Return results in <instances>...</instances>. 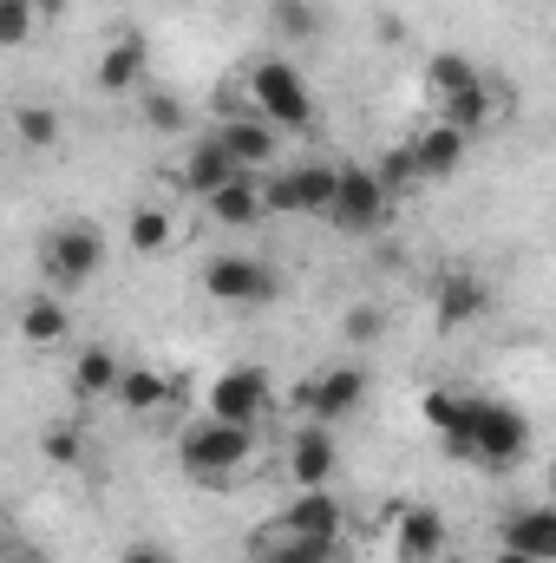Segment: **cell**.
<instances>
[{
  "instance_id": "obj_1",
  "label": "cell",
  "mask_w": 556,
  "mask_h": 563,
  "mask_svg": "<svg viewBox=\"0 0 556 563\" xmlns=\"http://www.w3.org/2000/svg\"><path fill=\"white\" fill-rule=\"evenodd\" d=\"M445 452H452V459H471V465H485V472H511V465L531 452V420H524L518 407L491 400V394H465V413L445 432Z\"/></svg>"
},
{
  "instance_id": "obj_2",
  "label": "cell",
  "mask_w": 556,
  "mask_h": 563,
  "mask_svg": "<svg viewBox=\"0 0 556 563\" xmlns=\"http://www.w3.org/2000/svg\"><path fill=\"white\" fill-rule=\"evenodd\" d=\"M256 445H263L256 426H236V420L203 413V420L177 439V459H184V472H190L197 485H230V478L256 459Z\"/></svg>"
},
{
  "instance_id": "obj_3",
  "label": "cell",
  "mask_w": 556,
  "mask_h": 563,
  "mask_svg": "<svg viewBox=\"0 0 556 563\" xmlns=\"http://www.w3.org/2000/svg\"><path fill=\"white\" fill-rule=\"evenodd\" d=\"M243 86H249V106L276 125V132H308L314 125V99L301 86V73L288 59H256L243 66Z\"/></svg>"
},
{
  "instance_id": "obj_4",
  "label": "cell",
  "mask_w": 556,
  "mask_h": 563,
  "mask_svg": "<svg viewBox=\"0 0 556 563\" xmlns=\"http://www.w3.org/2000/svg\"><path fill=\"white\" fill-rule=\"evenodd\" d=\"M263 197H269V217H334V197H341V164H294L263 177Z\"/></svg>"
},
{
  "instance_id": "obj_5",
  "label": "cell",
  "mask_w": 556,
  "mask_h": 563,
  "mask_svg": "<svg viewBox=\"0 0 556 563\" xmlns=\"http://www.w3.org/2000/svg\"><path fill=\"white\" fill-rule=\"evenodd\" d=\"M99 263H105V236L92 223H59L40 243V269H46L53 288H86V282L99 276Z\"/></svg>"
},
{
  "instance_id": "obj_6",
  "label": "cell",
  "mask_w": 556,
  "mask_h": 563,
  "mask_svg": "<svg viewBox=\"0 0 556 563\" xmlns=\"http://www.w3.org/2000/svg\"><path fill=\"white\" fill-rule=\"evenodd\" d=\"M203 288L210 301H230V308H263L281 295V276L256 256H210L203 263Z\"/></svg>"
},
{
  "instance_id": "obj_7",
  "label": "cell",
  "mask_w": 556,
  "mask_h": 563,
  "mask_svg": "<svg viewBox=\"0 0 556 563\" xmlns=\"http://www.w3.org/2000/svg\"><path fill=\"white\" fill-rule=\"evenodd\" d=\"M367 387H374V380H367V367H327V374H308V380H301L294 407H301L314 426H341L347 413H360Z\"/></svg>"
},
{
  "instance_id": "obj_8",
  "label": "cell",
  "mask_w": 556,
  "mask_h": 563,
  "mask_svg": "<svg viewBox=\"0 0 556 563\" xmlns=\"http://www.w3.org/2000/svg\"><path fill=\"white\" fill-rule=\"evenodd\" d=\"M387 203H393V190H387V177L374 164H341V197H334L327 223H341L347 236H367V230H380Z\"/></svg>"
},
{
  "instance_id": "obj_9",
  "label": "cell",
  "mask_w": 556,
  "mask_h": 563,
  "mask_svg": "<svg viewBox=\"0 0 556 563\" xmlns=\"http://www.w3.org/2000/svg\"><path fill=\"white\" fill-rule=\"evenodd\" d=\"M269 400H276V380H269V367H230V374H216V380H210V413H216V420L263 426Z\"/></svg>"
},
{
  "instance_id": "obj_10",
  "label": "cell",
  "mask_w": 556,
  "mask_h": 563,
  "mask_svg": "<svg viewBox=\"0 0 556 563\" xmlns=\"http://www.w3.org/2000/svg\"><path fill=\"white\" fill-rule=\"evenodd\" d=\"M432 314H438V328H471V321H485V314H491V282L471 276V269H445V276L432 282Z\"/></svg>"
},
{
  "instance_id": "obj_11",
  "label": "cell",
  "mask_w": 556,
  "mask_h": 563,
  "mask_svg": "<svg viewBox=\"0 0 556 563\" xmlns=\"http://www.w3.org/2000/svg\"><path fill=\"white\" fill-rule=\"evenodd\" d=\"M438 551H445V511L438 505H400L393 511V558L432 563Z\"/></svg>"
},
{
  "instance_id": "obj_12",
  "label": "cell",
  "mask_w": 556,
  "mask_h": 563,
  "mask_svg": "<svg viewBox=\"0 0 556 563\" xmlns=\"http://www.w3.org/2000/svg\"><path fill=\"white\" fill-rule=\"evenodd\" d=\"M281 531H294V538H314V544H341V531H347V511H341V498L321 485V492H294V505L281 511Z\"/></svg>"
},
{
  "instance_id": "obj_13",
  "label": "cell",
  "mask_w": 556,
  "mask_h": 563,
  "mask_svg": "<svg viewBox=\"0 0 556 563\" xmlns=\"http://www.w3.org/2000/svg\"><path fill=\"white\" fill-rule=\"evenodd\" d=\"M216 139L230 144V157H236L243 170H256V177L276 164V144H281L276 125H269L263 112H236V119H223V125H216Z\"/></svg>"
},
{
  "instance_id": "obj_14",
  "label": "cell",
  "mask_w": 556,
  "mask_h": 563,
  "mask_svg": "<svg viewBox=\"0 0 556 563\" xmlns=\"http://www.w3.org/2000/svg\"><path fill=\"white\" fill-rule=\"evenodd\" d=\"M498 544H511V551H524V558H537V563H556V498L518 505V511L504 518V538H498Z\"/></svg>"
},
{
  "instance_id": "obj_15",
  "label": "cell",
  "mask_w": 556,
  "mask_h": 563,
  "mask_svg": "<svg viewBox=\"0 0 556 563\" xmlns=\"http://www.w3.org/2000/svg\"><path fill=\"white\" fill-rule=\"evenodd\" d=\"M334 465H341V452H334L327 426L294 432V445H288V478H294V492H321V485L334 478Z\"/></svg>"
},
{
  "instance_id": "obj_16",
  "label": "cell",
  "mask_w": 556,
  "mask_h": 563,
  "mask_svg": "<svg viewBox=\"0 0 556 563\" xmlns=\"http://www.w3.org/2000/svg\"><path fill=\"white\" fill-rule=\"evenodd\" d=\"M236 177H249V170L230 157V144L216 139V132H210L203 144H190V157H184V190L216 197V190H223V184H236Z\"/></svg>"
},
{
  "instance_id": "obj_17",
  "label": "cell",
  "mask_w": 556,
  "mask_h": 563,
  "mask_svg": "<svg viewBox=\"0 0 556 563\" xmlns=\"http://www.w3.org/2000/svg\"><path fill=\"white\" fill-rule=\"evenodd\" d=\"M498 112H504V92H498L491 79H478L471 92H458V99H445V106H438V125H452V132H465V139H471V132H491V125H498Z\"/></svg>"
},
{
  "instance_id": "obj_18",
  "label": "cell",
  "mask_w": 556,
  "mask_h": 563,
  "mask_svg": "<svg viewBox=\"0 0 556 563\" xmlns=\"http://www.w3.org/2000/svg\"><path fill=\"white\" fill-rule=\"evenodd\" d=\"M203 210H210L216 223H230V230H243V223H263V217H269V197H263V177L249 170V177H236V184H223L216 197H203Z\"/></svg>"
},
{
  "instance_id": "obj_19",
  "label": "cell",
  "mask_w": 556,
  "mask_h": 563,
  "mask_svg": "<svg viewBox=\"0 0 556 563\" xmlns=\"http://www.w3.org/2000/svg\"><path fill=\"white\" fill-rule=\"evenodd\" d=\"M249 563H334V544H314V538H294L281 531V518L269 531L249 538Z\"/></svg>"
},
{
  "instance_id": "obj_20",
  "label": "cell",
  "mask_w": 556,
  "mask_h": 563,
  "mask_svg": "<svg viewBox=\"0 0 556 563\" xmlns=\"http://www.w3.org/2000/svg\"><path fill=\"white\" fill-rule=\"evenodd\" d=\"M465 132H452V125H425L413 139V157H419V177L425 184H438V177H452L458 164H465Z\"/></svg>"
},
{
  "instance_id": "obj_21",
  "label": "cell",
  "mask_w": 556,
  "mask_h": 563,
  "mask_svg": "<svg viewBox=\"0 0 556 563\" xmlns=\"http://www.w3.org/2000/svg\"><path fill=\"white\" fill-rule=\"evenodd\" d=\"M119 387H125V367H119L112 347H86L73 361V394L79 400H119Z\"/></svg>"
},
{
  "instance_id": "obj_22",
  "label": "cell",
  "mask_w": 556,
  "mask_h": 563,
  "mask_svg": "<svg viewBox=\"0 0 556 563\" xmlns=\"http://www.w3.org/2000/svg\"><path fill=\"white\" fill-rule=\"evenodd\" d=\"M92 79H99V92H132V86L144 79V40L138 33L112 40V46L99 53V73H92Z\"/></svg>"
},
{
  "instance_id": "obj_23",
  "label": "cell",
  "mask_w": 556,
  "mask_h": 563,
  "mask_svg": "<svg viewBox=\"0 0 556 563\" xmlns=\"http://www.w3.org/2000/svg\"><path fill=\"white\" fill-rule=\"evenodd\" d=\"M20 334H26L33 347H59V341L73 334V314H66L53 295H33V301L20 308Z\"/></svg>"
},
{
  "instance_id": "obj_24",
  "label": "cell",
  "mask_w": 556,
  "mask_h": 563,
  "mask_svg": "<svg viewBox=\"0 0 556 563\" xmlns=\"http://www.w3.org/2000/svg\"><path fill=\"white\" fill-rule=\"evenodd\" d=\"M478 79H485V73H478L465 53H432V59H425V86L438 92V106H445V99H458V92H471Z\"/></svg>"
},
{
  "instance_id": "obj_25",
  "label": "cell",
  "mask_w": 556,
  "mask_h": 563,
  "mask_svg": "<svg viewBox=\"0 0 556 563\" xmlns=\"http://www.w3.org/2000/svg\"><path fill=\"white\" fill-rule=\"evenodd\" d=\"M164 400H170V380H164V374L125 367V387H119V407H125V413H157Z\"/></svg>"
},
{
  "instance_id": "obj_26",
  "label": "cell",
  "mask_w": 556,
  "mask_h": 563,
  "mask_svg": "<svg viewBox=\"0 0 556 563\" xmlns=\"http://www.w3.org/2000/svg\"><path fill=\"white\" fill-rule=\"evenodd\" d=\"M269 26L281 40H314L321 33V7L314 0H269Z\"/></svg>"
},
{
  "instance_id": "obj_27",
  "label": "cell",
  "mask_w": 556,
  "mask_h": 563,
  "mask_svg": "<svg viewBox=\"0 0 556 563\" xmlns=\"http://www.w3.org/2000/svg\"><path fill=\"white\" fill-rule=\"evenodd\" d=\"M458 413H465V394H458V387H432V394H419V420L432 426L438 439L458 426Z\"/></svg>"
},
{
  "instance_id": "obj_28",
  "label": "cell",
  "mask_w": 556,
  "mask_h": 563,
  "mask_svg": "<svg viewBox=\"0 0 556 563\" xmlns=\"http://www.w3.org/2000/svg\"><path fill=\"white\" fill-rule=\"evenodd\" d=\"M125 243H132L138 256H157V250L170 243V217H164V210H151V203H144V210H132V230H125Z\"/></svg>"
},
{
  "instance_id": "obj_29",
  "label": "cell",
  "mask_w": 556,
  "mask_h": 563,
  "mask_svg": "<svg viewBox=\"0 0 556 563\" xmlns=\"http://www.w3.org/2000/svg\"><path fill=\"white\" fill-rule=\"evenodd\" d=\"M341 334H347V341H360V347H367V341H380V334H387V308H380V301H354V308L341 314Z\"/></svg>"
},
{
  "instance_id": "obj_30",
  "label": "cell",
  "mask_w": 556,
  "mask_h": 563,
  "mask_svg": "<svg viewBox=\"0 0 556 563\" xmlns=\"http://www.w3.org/2000/svg\"><path fill=\"white\" fill-rule=\"evenodd\" d=\"M13 132H20V144H33V151H46V144L59 139V119H53L46 106H20V112H13Z\"/></svg>"
},
{
  "instance_id": "obj_31",
  "label": "cell",
  "mask_w": 556,
  "mask_h": 563,
  "mask_svg": "<svg viewBox=\"0 0 556 563\" xmlns=\"http://www.w3.org/2000/svg\"><path fill=\"white\" fill-rule=\"evenodd\" d=\"M33 20H40L33 0H0V46H26L33 40Z\"/></svg>"
},
{
  "instance_id": "obj_32",
  "label": "cell",
  "mask_w": 556,
  "mask_h": 563,
  "mask_svg": "<svg viewBox=\"0 0 556 563\" xmlns=\"http://www.w3.org/2000/svg\"><path fill=\"white\" fill-rule=\"evenodd\" d=\"M374 170L387 177V190H413V184H425V177H419V157H413V144H400V151H387V157H380Z\"/></svg>"
},
{
  "instance_id": "obj_33",
  "label": "cell",
  "mask_w": 556,
  "mask_h": 563,
  "mask_svg": "<svg viewBox=\"0 0 556 563\" xmlns=\"http://www.w3.org/2000/svg\"><path fill=\"white\" fill-rule=\"evenodd\" d=\"M40 452L53 459V465H79V426H46V439H40Z\"/></svg>"
},
{
  "instance_id": "obj_34",
  "label": "cell",
  "mask_w": 556,
  "mask_h": 563,
  "mask_svg": "<svg viewBox=\"0 0 556 563\" xmlns=\"http://www.w3.org/2000/svg\"><path fill=\"white\" fill-rule=\"evenodd\" d=\"M144 119H151L157 132H177V125H184V106H177L170 92H151V99H144Z\"/></svg>"
},
{
  "instance_id": "obj_35",
  "label": "cell",
  "mask_w": 556,
  "mask_h": 563,
  "mask_svg": "<svg viewBox=\"0 0 556 563\" xmlns=\"http://www.w3.org/2000/svg\"><path fill=\"white\" fill-rule=\"evenodd\" d=\"M119 563H177L170 544H157V538H138V544H125V558Z\"/></svg>"
},
{
  "instance_id": "obj_36",
  "label": "cell",
  "mask_w": 556,
  "mask_h": 563,
  "mask_svg": "<svg viewBox=\"0 0 556 563\" xmlns=\"http://www.w3.org/2000/svg\"><path fill=\"white\" fill-rule=\"evenodd\" d=\"M380 40H387V46H400V40H407V26H400V13H387V20H380Z\"/></svg>"
},
{
  "instance_id": "obj_37",
  "label": "cell",
  "mask_w": 556,
  "mask_h": 563,
  "mask_svg": "<svg viewBox=\"0 0 556 563\" xmlns=\"http://www.w3.org/2000/svg\"><path fill=\"white\" fill-rule=\"evenodd\" d=\"M33 7H40V20H59L66 13V0H33Z\"/></svg>"
},
{
  "instance_id": "obj_38",
  "label": "cell",
  "mask_w": 556,
  "mask_h": 563,
  "mask_svg": "<svg viewBox=\"0 0 556 563\" xmlns=\"http://www.w3.org/2000/svg\"><path fill=\"white\" fill-rule=\"evenodd\" d=\"M491 563H537V558H524V551H511V544H498V558Z\"/></svg>"
},
{
  "instance_id": "obj_39",
  "label": "cell",
  "mask_w": 556,
  "mask_h": 563,
  "mask_svg": "<svg viewBox=\"0 0 556 563\" xmlns=\"http://www.w3.org/2000/svg\"><path fill=\"white\" fill-rule=\"evenodd\" d=\"M551 498H556V465H551Z\"/></svg>"
},
{
  "instance_id": "obj_40",
  "label": "cell",
  "mask_w": 556,
  "mask_h": 563,
  "mask_svg": "<svg viewBox=\"0 0 556 563\" xmlns=\"http://www.w3.org/2000/svg\"><path fill=\"white\" fill-rule=\"evenodd\" d=\"M7 563H26V558H7Z\"/></svg>"
}]
</instances>
